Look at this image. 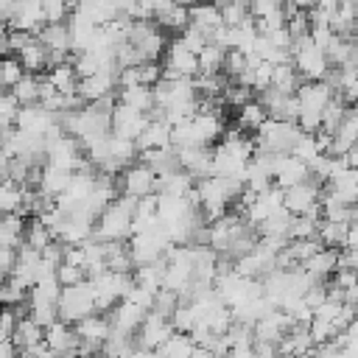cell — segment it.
<instances>
[{"label": "cell", "mask_w": 358, "mask_h": 358, "mask_svg": "<svg viewBox=\"0 0 358 358\" xmlns=\"http://www.w3.org/2000/svg\"><path fill=\"white\" fill-rule=\"evenodd\" d=\"M218 11H221V22L224 28H238L243 22H249V3H218Z\"/></svg>", "instance_id": "cell-42"}, {"label": "cell", "mask_w": 358, "mask_h": 358, "mask_svg": "<svg viewBox=\"0 0 358 358\" xmlns=\"http://www.w3.org/2000/svg\"><path fill=\"white\" fill-rule=\"evenodd\" d=\"M14 59H17V62L22 64V70H25V73H31V76H36L39 70L50 67V64H48V50H45V45H42L36 36H34L22 50H17V53H14Z\"/></svg>", "instance_id": "cell-26"}, {"label": "cell", "mask_w": 358, "mask_h": 358, "mask_svg": "<svg viewBox=\"0 0 358 358\" xmlns=\"http://www.w3.org/2000/svg\"><path fill=\"white\" fill-rule=\"evenodd\" d=\"M280 8H282V3H277V0H255V3H249V17L257 22V20L277 14Z\"/></svg>", "instance_id": "cell-51"}, {"label": "cell", "mask_w": 358, "mask_h": 358, "mask_svg": "<svg viewBox=\"0 0 358 358\" xmlns=\"http://www.w3.org/2000/svg\"><path fill=\"white\" fill-rule=\"evenodd\" d=\"M302 84H305V81H302V76L296 73L294 62H282V64H277V67L271 70V87H268V90H274V92H280V95H296V90H299Z\"/></svg>", "instance_id": "cell-24"}, {"label": "cell", "mask_w": 358, "mask_h": 358, "mask_svg": "<svg viewBox=\"0 0 358 358\" xmlns=\"http://www.w3.org/2000/svg\"><path fill=\"white\" fill-rule=\"evenodd\" d=\"M319 199H322V182H316V179H305V182H299V185L282 190V207H285L291 215L322 218Z\"/></svg>", "instance_id": "cell-7"}, {"label": "cell", "mask_w": 358, "mask_h": 358, "mask_svg": "<svg viewBox=\"0 0 358 358\" xmlns=\"http://www.w3.org/2000/svg\"><path fill=\"white\" fill-rule=\"evenodd\" d=\"M291 224H294V215L282 207V210L271 213V215L257 227V235H260V238H285V241H288Z\"/></svg>", "instance_id": "cell-32"}, {"label": "cell", "mask_w": 358, "mask_h": 358, "mask_svg": "<svg viewBox=\"0 0 358 358\" xmlns=\"http://www.w3.org/2000/svg\"><path fill=\"white\" fill-rule=\"evenodd\" d=\"M224 56H227V50H224V48H218V45L207 42V45L201 48V53L196 56V59H199V76H221Z\"/></svg>", "instance_id": "cell-36"}, {"label": "cell", "mask_w": 358, "mask_h": 358, "mask_svg": "<svg viewBox=\"0 0 358 358\" xmlns=\"http://www.w3.org/2000/svg\"><path fill=\"white\" fill-rule=\"evenodd\" d=\"M115 87H117V67H106V70H101V73H95V76H90V78H84V81H78V98L87 103H98V101H103V98H109V95H115Z\"/></svg>", "instance_id": "cell-13"}, {"label": "cell", "mask_w": 358, "mask_h": 358, "mask_svg": "<svg viewBox=\"0 0 358 358\" xmlns=\"http://www.w3.org/2000/svg\"><path fill=\"white\" fill-rule=\"evenodd\" d=\"M120 190L123 196H131V199H145V196H154L157 190V173L151 168H145L143 162H134L123 171L120 176Z\"/></svg>", "instance_id": "cell-11"}, {"label": "cell", "mask_w": 358, "mask_h": 358, "mask_svg": "<svg viewBox=\"0 0 358 358\" xmlns=\"http://www.w3.org/2000/svg\"><path fill=\"white\" fill-rule=\"evenodd\" d=\"M176 159H179V168L196 182L213 176V151L207 145H190V148H179L176 151Z\"/></svg>", "instance_id": "cell-14"}, {"label": "cell", "mask_w": 358, "mask_h": 358, "mask_svg": "<svg viewBox=\"0 0 358 358\" xmlns=\"http://www.w3.org/2000/svg\"><path fill=\"white\" fill-rule=\"evenodd\" d=\"M92 285V299H95V310H112L120 299H126V294L131 291L134 280L131 274H115V271H103L98 277L90 280Z\"/></svg>", "instance_id": "cell-6"}, {"label": "cell", "mask_w": 358, "mask_h": 358, "mask_svg": "<svg viewBox=\"0 0 358 358\" xmlns=\"http://www.w3.org/2000/svg\"><path fill=\"white\" fill-rule=\"evenodd\" d=\"M336 257H338V249H319L313 257H308L299 268L313 280V282H324L327 277L336 274Z\"/></svg>", "instance_id": "cell-21"}, {"label": "cell", "mask_w": 358, "mask_h": 358, "mask_svg": "<svg viewBox=\"0 0 358 358\" xmlns=\"http://www.w3.org/2000/svg\"><path fill=\"white\" fill-rule=\"evenodd\" d=\"M92 313H98V310H95L90 280H84L78 285H70V288H62V294H59V322L73 327L81 319L92 316Z\"/></svg>", "instance_id": "cell-3"}, {"label": "cell", "mask_w": 358, "mask_h": 358, "mask_svg": "<svg viewBox=\"0 0 358 358\" xmlns=\"http://www.w3.org/2000/svg\"><path fill=\"white\" fill-rule=\"evenodd\" d=\"M224 78H229V81H238L243 73H246V56L243 53H238V50H227V56H224Z\"/></svg>", "instance_id": "cell-47"}, {"label": "cell", "mask_w": 358, "mask_h": 358, "mask_svg": "<svg viewBox=\"0 0 358 358\" xmlns=\"http://www.w3.org/2000/svg\"><path fill=\"white\" fill-rule=\"evenodd\" d=\"M45 159L50 168H59V171H81L87 165V157H84V148L76 137L70 134H59L53 140H45Z\"/></svg>", "instance_id": "cell-5"}, {"label": "cell", "mask_w": 358, "mask_h": 358, "mask_svg": "<svg viewBox=\"0 0 358 358\" xmlns=\"http://www.w3.org/2000/svg\"><path fill=\"white\" fill-rule=\"evenodd\" d=\"M22 243H25V246H31V249H36V252H42L45 246H50V243H53V235L48 232V227H45L39 218H31V221L25 224Z\"/></svg>", "instance_id": "cell-40"}, {"label": "cell", "mask_w": 358, "mask_h": 358, "mask_svg": "<svg viewBox=\"0 0 358 358\" xmlns=\"http://www.w3.org/2000/svg\"><path fill=\"white\" fill-rule=\"evenodd\" d=\"M22 76H25V70L14 56H3L0 59V90L3 92H11L22 81Z\"/></svg>", "instance_id": "cell-41"}, {"label": "cell", "mask_w": 358, "mask_h": 358, "mask_svg": "<svg viewBox=\"0 0 358 358\" xmlns=\"http://www.w3.org/2000/svg\"><path fill=\"white\" fill-rule=\"evenodd\" d=\"M59 294H62V285H59L56 274L42 277L28 291V308H59Z\"/></svg>", "instance_id": "cell-22"}, {"label": "cell", "mask_w": 358, "mask_h": 358, "mask_svg": "<svg viewBox=\"0 0 358 358\" xmlns=\"http://www.w3.org/2000/svg\"><path fill=\"white\" fill-rule=\"evenodd\" d=\"M70 17V6L62 0H45L42 3V22L45 25H59Z\"/></svg>", "instance_id": "cell-45"}, {"label": "cell", "mask_w": 358, "mask_h": 358, "mask_svg": "<svg viewBox=\"0 0 358 358\" xmlns=\"http://www.w3.org/2000/svg\"><path fill=\"white\" fill-rule=\"evenodd\" d=\"M193 341H190V336H185V333H173L159 350H157V358H190L193 355Z\"/></svg>", "instance_id": "cell-39"}, {"label": "cell", "mask_w": 358, "mask_h": 358, "mask_svg": "<svg viewBox=\"0 0 358 358\" xmlns=\"http://www.w3.org/2000/svg\"><path fill=\"white\" fill-rule=\"evenodd\" d=\"M148 120H151V115H143V112L129 109L123 103H117L112 109V115H109L112 134L115 137H123V140H131V143H137V137L143 134V129L148 126Z\"/></svg>", "instance_id": "cell-10"}, {"label": "cell", "mask_w": 358, "mask_h": 358, "mask_svg": "<svg viewBox=\"0 0 358 358\" xmlns=\"http://www.w3.org/2000/svg\"><path fill=\"white\" fill-rule=\"evenodd\" d=\"M291 62L296 67V73L302 76V81H324V76L330 73V62L324 56V50H319L310 36L294 42L291 48Z\"/></svg>", "instance_id": "cell-4"}, {"label": "cell", "mask_w": 358, "mask_h": 358, "mask_svg": "<svg viewBox=\"0 0 358 358\" xmlns=\"http://www.w3.org/2000/svg\"><path fill=\"white\" fill-rule=\"evenodd\" d=\"M14 327H17L14 308H0V341H11Z\"/></svg>", "instance_id": "cell-53"}, {"label": "cell", "mask_w": 358, "mask_h": 358, "mask_svg": "<svg viewBox=\"0 0 358 358\" xmlns=\"http://www.w3.org/2000/svg\"><path fill=\"white\" fill-rule=\"evenodd\" d=\"M344 249H358V224H350V229H347V243H344Z\"/></svg>", "instance_id": "cell-56"}, {"label": "cell", "mask_w": 358, "mask_h": 358, "mask_svg": "<svg viewBox=\"0 0 358 358\" xmlns=\"http://www.w3.org/2000/svg\"><path fill=\"white\" fill-rule=\"evenodd\" d=\"M176 330H173V324H171V319H165V316H159V313H145V319H143V324H140V330H137V347H145V350H159L171 336H173Z\"/></svg>", "instance_id": "cell-12"}, {"label": "cell", "mask_w": 358, "mask_h": 358, "mask_svg": "<svg viewBox=\"0 0 358 358\" xmlns=\"http://www.w3.org/2000/svg\"><path fill=\"white\" fill-rule=\"evenodd\" d=\"M126 42L137 50V56L143 62H159V56H162V50L168 45V36L154 22H131Z\"/></svg>", "instance_id": "cell-8"}, {"label": "cell", "mask_w": 358, "mask_h": 358, "mask_svg": "<svg viewBox=\"0 0 358 358\" xmlns=\"http://www.w3.org/2000/svg\"><path fill=\"white\" fill-rule=\"evenodd\" d=\"M154 25L159 28V31H176V34H182L187 25H190V8L187 6H176V3H165V0H159V3H154Z\"/></svg>", "instance_id": "cell-17"}, {"label": "cell", "mask_w": 358, "mask_h": 358, "mask_svg": "<svg viewBox=\"0 0 358 358\" xmlns=\"http://www.w3.org/2000/svg\"><path fill=\"white\" fill-rule=\"evenodd\" d=\"M22 199H25V187L8 179L0 182V213L3 215H22Z\"/></svg>", "instance_id": "cell-35"}, {"label": "cell", "mask_w": 358, "mask_h": 358, "mask_svg": "<svg viewBox=\"0 0 358 358\" xmlns=\"http://www.w3.org/2000/svg\"><path fill=\"white\" fill-rule=\"evenodd\" d=\"M70 179H73L70 171H59V168L45 165V168L39 171V179H36V190H39L42 196H48V199H59V196L67 190Z\"/></svg>", "instance_id": "cell-23"}, {"label": "cell", "mask_w": 358, "mask_h": 358, "mask_svg": "<svg viewBox=\"0 0 358 358\" xmlns=\"http://www.w3.org/2000/svg\"><path fill=\"white\" fill-rule=\"evenodd\" d=\"M347 229H350V224L319 221V227H316V241H319L324 249H344V243H347Z\"/></svg>", "instance_id": "cell-34"}, {"label": "cell", "mask_w": 358, "mask_h": 358, "mask_svg": "<svg viewBox=\"0 0 358 358\" xmlns=\"http://www.w3.org/2000/svg\"><path fill=\"white\" fill-rule=\"evenodd\" d=\"M187 8H190V25L196 31H201L207 36V42H210V34L224 25L218 6H187Z\"/></svg>", "instance_id": "cell-28"}, {"label": "cell", "mask_w": 358, "mask_h": 358, "mask_svg": "<svg viewBox=\"0 0 358 358\" xmlns=\"http://www.w3.org/2000/svg\"><path fill=\"white\" fill-rule=\"evenodd\" d=\"M20 350L14 347V341H0V358H17Z\"/></svg>", "instance_id": "cell-57"}, {"label": "cell", "mask_w": 358, "mask_h": 358, "mask_svg": "<svg viewBox=\"0 0 358 358\" xmlns=\"http://www.w3.org/2000/svg\"><path fill=\"white\" fill-rule=\"evenodd\" d=\"M266 120H268V115H266V109H263V103H260L257 98H252L249 103H243V106L238 109V126H241L243 131H257Z\"/></svg>", "instance_id": "cell-38"}, {"label": "cell", "mask_w": 358, "mask_h": 358, "mask_svg": "<svg viewBox=\"0 0 358 358\" xmlns=\"http://www.w3.org/2000/svg\"><path fill=\"white\" fill-rule=\"evenodd\" d=\"M179 296L173 294V291H165V288H159L157 294H154V308L148 310V313H159V316H165V319H171V313L179 308Z\"/></svg>", "instance_id": "cell-46"}, {"label": "cell", "mask_w": 358, "mask_h": 358, "mask_svg": "<svg viewBox=\"0 0 358 358\" xmlns=\"http://www.w3.org/2000/svg\"><path fill=\"white\" fill-rule=\"evenodd\" d=\"M176 39H179V42H182V45H185L190 53H196V56H199V53H201V48L207 45V36H204L201 31H196L193 25H187V28H185V31H182Z\"/></svg>", "instance_id": "cell-50"}, {"label": "cell", "mask_w": 358, "mask_h": 358, "mask_svg": "<svg viewBox=\"0 0 358 358\" xmlns=\"http://www.w3.org/2000/svg\"><path fill=\"white\" fill-rule=\"evenodd\" d=\"M341 358H358V338H347V344L338 350Z\"/></svg>", "instance_id": "cell-55"}, {"label": "cell", "mask_w": 358, "mask_h": 358, "mask_svg": "<svg viewBox=\"0 0 358 358\" xmlns=\"http://www.w3.org/2000/svg\"><path fill=\"white\" fill-rule=\"evenodd\" d=\"M319 221H322V218L294 215V224H291L288 241H308V238H316V227H319Z\"/></svg>", "instance_id": "cell-43"}, {"label": "cell", "mask_w": 358, "mask_h": 358, "mask_svg": "<svg viewBox=\"0 0 358 358\" xmlns=\"http://www.w3.org/2000/svg\"><path fill=\"white\" fill-rule=\"evenodd\" d=\"M8 25H11V31H22V34H34L36 36L45 28V22H42V3H34V0L14 3V14H11Z\"/></svg>", "instance_id": "cell-18"}, {"label": "cell", "mask_w": 358, "mask_h": 358, "mask_svg": "<svg viewBox=\"0 0 358 358\" xmlns=\"http://www.w3.org/2000/svg\"><path fill=\"white\" fill-rule=\"evenodd\" d=\"M117 103H123L129 109H137L143 115H151L154 112V92L148 87H126V90H120Z\"/></svg>", "instance_id": "cell-31"}, {"label": "cell", "mask_w": 358, "mask_h": 358, "mask_svg": "<svg viewBox=\"0 0 358 358\" xmlns=\"http://www.w3.org/2000/svg\"><path fill=\"white\" fill-rule=\"evenodd\" d=\"M145 168H151L157 176H162V173H171V171H176L179 168V159H176V151L168 145V148H157V151H143L140 157H137Z\"/></svg>", "instance_id": "cell-30"}, {"label": "cell", "mask_w": 358, "mask_h": 358, "mask_svg": "<svg viewBox=\"0 0 358 358\" xmlns=\"http://www.w3.org/2000/svg\"><path fill=\"white\" fill-rule=\"evenodd\" d=\"M109 330L112 333H120V336H131L134 338V333L140 330V324H143V319H145V310L143 308H137V305H131L129 299H120L112 310H109Z\"/></svg>", "instance_id": "cell-15"}, {"label": "cell", "mask_w": 358, "mask_h": 358, "mask_svg": "<svg viewBox=\"0 0 358 358\" xmlns=\"http://www.w3.org/2000/svg\"><path fill=\"white\" fill-rule=\"evenodd\" d=\"M22 235H25L22 215H3L0 218V249L17 252L22 246Z\"/></svg>", "instance_id": "cell-27"}, {"label": "cell", "mask_w": 358, "mask_h": 358, "mask_svg": "<svg viewBox=\"0 0 358 358\" xmlns=\"http://www.w3.org/2000/svg\"><path fill=\"white\" fill-rule=\"evenodd\" d=\"M103 257H106V271L131 274V268H134L131 255H129V243H103Z\"/></svg>", "instance_id": "cell-33"}, {"label": "cell", "mask_w": 358, "mask_h": 358, "mask_svg": "<svg viewBox=\"0 0 358 358\" xmlns=\"http://www.w3.org/2000/svg\"><path fill=\"white\" fill-rule=\"evenodd\" d=\"M171 249V241L162 229V224L151 232H140V235H131V243H129V255H131V263L134 266H151L157 260H162Z\"/></svg>", "instance_id": "cell-9"}, {"label": "cell", "mask_w": 358, "mask_h": 358, "mask_svg": "<svg viewBox=\"0 0 358 358\" xmlns=\"http://www.w3.org/2000/svg\"><path fill=\"white\" fill-rule=\"evenodd\" d=\"M56 280H59V285H62V288H70V285H78V282H84V280H87V274H84L78 266L62 263V266L56 268Z\"/></svg>", "instance_id": "cell-49"}, {"label": "cell", "mask_w": 358, "mask_h": 358, "mask_svg": "<svg viewBox=\"0 0 358 358\" xmlns=\"http://www.w3.org/2000/svg\"><path fill=\"white\" fill-rule=\"evenodd\" d=\"M134 213H137V199H131V196H117V199L95 218L92 241H98V243H126V238H131Z\"/></svg>", "instance_id": "cell-1"}, {"label": "cell", "mask_w": 358, "mask_h": 358, "mask_svg": "<svg viewBox=\"0 0 358 358\" xmlns=\"http://www.w3.org/2000/svg\"><path fill=\"white\" fill-rule=\"evenodd\" d=\"M319 154H322V151H319V145H316V137H313V134H302V137L296 140V145L291 148V157H296V159H299V162H305V165H310Z\"/></svg>", "instance_id": "cell-44"}, {"label": "cell", "mask_w": 358, "mask_h": 358, "mask_svg": "<svg viewBox=\"0 0 358 358\" xmlns=\"http://www.w3.org/2000/svg\"><path fill=\"white\" fill-rule=\"evenodd\" d=\"M126 299L131 302V305H137V308H143L145 313L154 308V294L151 291H145V288H140V285H131V291L126 294Z\"/></svg>", "instance_id": "cell-52"}, {"label": "cell", "mask_w": 358, "mask_h": 358, "mask_svg": "<svg viewBox=\"0 0 358 358\" xmlns=\"http://www.w3.org/2000/svg\"><path fill=\"white\" fill-rule=\"evenodd\" d=\"M330 285L341 288V291H350L358 285V271H347V268H338L333 277H330Z\"/></svg>", "instance_id": "cell-54"}, {"label": "cell", "mask_w": 358, "mask_h": 358, "mask_svg": "<svg viewBox=\"0 0 358 358\" xmlns=\"http://www.w3.org/2000/svg\"><path fill=\"white\" fill-rule=\"evenodd\" d=\"M39 90H42V78L25 73L22 81L11 90V98L17 101V106H34V103H39Z\"/></svg>", "instance_id": "cell-37"}, {"label": "cell", "mask_w": 358, "mask_h": 358, "mask_svg": "<svg viewBox=\"0 0 358 358\" xmlns=\"http://www.w3.org/2000/svg\"><path fill=\"white\" fill-rule=\"evenodd\" d=\"M190 126H193L196 143L199 145H207V148H210V143H215L224 134V117H221V112H196L190 117Z\"/></svg>", "instance_id": "cell-19"}, {"label": "cell", "mask_w": 358, "mask_h": 358, "mask_svg": "<svg viewBox=\"0 0 358 358\" xmlns=\"http://www.w3.org/2000/svg\"><path fill=\"white\" fill-rule=\"evenodd\" d=\"M45 81H48L59 95H76V90H78V78H76V70H73L70 62L50 67L48 76H45Z\"/></svg>", "instance_id": "cell-29"}, {"label": "cell", "mask_w": 358, "mask_h": 358, "mask_svg": "<svg viewBox=\"0 0 358 358\" xmlns=\"http://www.w3.org/2000/svg\"><path fill=\"white\" fill-rule=\"evenodd\" d=\"M305 179H310V171H308V165L299 162L296 157L282 154V157L274 159V187L288 190V187H294V185H299V182H305Z\"/></svg>", "instance_id": "cell-16"}, {"label": "cell", "mask_w": 358, "mask_h": 358, "mask_svg": "<svg viewBox=\"0 0 358 358\" xmlns=\"http://www.w3.org/2000/svg\"><path fill=\"white\" fill-rule=\"evenodd\" d=\"M221 101H224L227 106L241 109L243 103H249V101H252V92H249L246 87H241V84H227V87H224V92H221Z\"/></svg>", "instance_id": "cell-48"}, {"label": "cell", "mask_w": 358, "mask_h": 358, "mask_svg": "<svg viewBox=\"0 0 358 358\" xmlns=\"http://www.w3.org/2000/svg\"><path fill=\"white\" fill-rule=\"evenodd\" d=\"M0 59H3V56H0Z\"/></svg>", "instance_id": "cell-58"}, {"label": "cell", "mask_w": 358, "mask_h": 358, "mask_svg": "<svg viewBox=\"0 0 358 358\" xmlns=\"http://www.w3.org/2000/svg\"><path fill=\"white\" fill-rule=\"evenodd\" d=\"M302 137L299 126L296 123H285V120H266L257 131H255V151H263V154H291V148L296 145V140Z\"/></svg>", "instance_id": "cell-2"}, {"label": "cell", "mask_w": 358, "mask_h": 358, "mask_svg": "<svg viewBox=\"0 0 358 358\" xmlns=\"http://www.w3.org/2000/svg\"><path fill=\"white\" fill-rule=\"evenodd\" d=\"M168 145H171V126L159 115H151L148 126L137 137V151L143 154V151H157V148H168Z\"/></svg>", "instance_id": "cell-20"}, {"label": "cell", "mask_w": 358, "mask_h": 358, "mask_svg": "<svg viewBox=\"0 0 358 358\" xmlns=\"http://www.w3.org/2000/svg\"><path fill=\"white\" fill-rule=\"evenodd\" d=\"M42 338H45V330L34 319H28V316H20L17 319V327H14L11 341H14V347L20 352H31L36 344H42Z\"/></svg>", "instance_id": "cell-25"}]
</instances>
